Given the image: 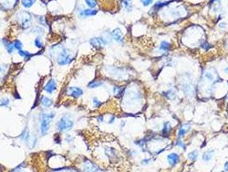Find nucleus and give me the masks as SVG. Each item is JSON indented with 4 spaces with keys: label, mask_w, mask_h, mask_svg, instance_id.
<instances>
[{
    "label": "nucleus",
    "mask_w": 228,
    "mask_h": 172,
    "mask_svg": "<svg viewBox=\"0 0 228 172\" xmlns=\"http://www.w3.org/2000/svg\"><path fill=\"white\" fill-rule=\"evenodd\" d=\"M55 117L54 112H49V113H44L42 114L41 123H40V131L43 135L47 134L50 129V125L52 119Z\"/></svg>",
    "instance_id": "1"
},
{
    "label": "nucleus",
    "mask_w": 228,
    "mask_h": 172,
    "mask_svg": "<svg viewBox=\"0 0 228 172\" xmlns=\"http://www.w3.org/2000/svg\"><path fill=\"white\" fill-rule=\"evenodd\" d=\"M73 125H74V122L70 115H65L63 117H61V119L58 121L57 124V128L60 132H65V131L70 130L73 127Z\"/></svg>",
    "instance_id": "2"
},
{
    "label": "nucleus",
    "mask_w": 228,
    "mask_h": 172,
    "mask_svg": "<svg viewBox=\"0 0 228 172\" xmlns=\"http://www.w3.org/2000/svg\"><path fill=\"white\" fill-rule=\"evenodd\" d=\"M70 60H71V56L70 54V52L63 47L57 56L58 64L59 65H65L69 64Z\"/></svg>",
    "instance_id": "3"
},
{
    "label": "nucleus",
    "mask_w": 228,
    "mask_h": 172,
    "mask_svg": "<svg viewBox=\"0 0 228 172\" xmlns=\"http://www.w3.org/2000/svg\"><path fill=\"white\" fill-rule=\"evenodd\" d=\"M89 42H90V44H91L93 47H96V48H100V47L106 46L107 43H108L107 39H105V38L103 37L92 38V39L89 41Z\"/></svg>",
    "instance_id": "4"
},
{
    "label": "nucleus",
    "mask_w": 228,
    "mask_h": 172,
    "mask_svg": "<svg viewBox=\"0 0 228 172\" xmlns=\"http://www.w3.org/2000/svg\"><path fill=\"white\" fill-rule=\"evenodd\" d=\"M20 16H21V18H20L21 25L24 28H28L31 25L30 24H31V20H32L30 14L28 12H23L20 14Z\"/></svg>",
    "instance_id": "5"
},
{
    "label": "nucleus",
    "mask_w": 228,
    "mask_h": 172,
    "mask_svg": "<svg viewBox=\"0 0 228 172\" xmlns=\"http://www.w3.org/2000/svg\"><path fill=\"white\" fill-rule=\"evenodd\" d=\"M191 128V126L189 125V124H187V123L182 124L179 126L178 131H177V139H183L190 132Z\"/></svg>",
    "instance_id": "6"
},
{
    "label": "nucleus",
    "mask_w": 228,
    "mask_h": 172,
    "mask_svg": "<svg viewBox=\"0 0 228 172\" xmlns=\"http://www.w3.org/2000/svg\"><path fill=\"white\" fill-rule=\"evenodd\" d=\"M67 94L69 96H71L74 98H77L82 96L83 94V90L79 87H69L67 89Z\"/></svg>",
    "instance_id": "7"
},
{
    "label": "nucleus",
    "mask_w": 228,
    "mask_h": 172,
    "mask_svg": "<svg viewBox=\"0 0 228 172\" xmlns=\"http://www.w3.org/2000/svg\"><path fill=\"white\" fill-rule=\"evenodd\" d=\"M167 158L168 163H169V164L171 166L177 165V163H179V161H180V157H179V155L177 152H172V153L168 154Z\"/></svg>",
    "instance_id": "8"
},
{
    "label": "nucleus",
    "mask_w": 228,
    "mask_h": 172,
    "mask_svg": "<svg viewBox=\"0 0 228 172\" xmlns=\"http://www.w3.org/2000/svg\"><path fill=\"white\" fill-rule=\"evenodd\" d=\"M112 36L114 41H116L118 43H123L124 42V35L120 28H115L112 32Z\"/></svg>",
    "instance_id": "9"
},
{
    "label": "nucleus",
    "mask_w": 228,
    "mask_h": 172,
    "mask_svg": "<svg viewBox=\"0 0 228 172\" xmlns=\"http://www.w3.org/2000/svg\"><path fill=\"white\" fill-rule=\"evenodd\" d=\"M56 89L57 84L54 79H50L47 83V84L45 85V90L49 94L52 93L54 90H56Z\"/></svg>",
    "instance_id": "10"
},
{
    "label": "nucleus",
    "mask_w": 228,
    "mask_h": 172,
    "mask_svg": "<svg viewBox=\"0 0 228 172\" xmlns=\"http://www.w3.org/2000/svg\"><path fill=\"white\" fill-rule=\"evenodd\" d=\"M172 48V44L170 42H167V41H162V42L160 43V46H159V51L160 53H168V52L171 50Z\"/></svg>",
    "instance_id": "11"
},
{
    "label": "nucleus",
    "mask_w": 228,
    "mask_h": 172,
    "mask_svg": "<svg viewBox=\"0 0 228 172\" xmlns=\"http://www.w3.org/2000/svg\"><path fill=\"white\" fill-rule=\"evenodd\" d=\"M214 152H215V151H214V149H209V150H207L206 152H203L202 156V161H204V162H209L210 160L213 158V157H214Z\"/></svg>",
    "instance_id": "12"
},
{
    "label": "nucleus",
    "mask_w": 228,
    "mask_h": 172,
    "mask_svg": "<svg viewBox=\"0 0 228 172\" xmlns=\"http://www.w3.org/2000/svg\"><path fill=\"white\" fill-rule=\"evenodd\" d=\"M83 168L84 172H97L99 170V169L90 161H86Z\"/></svg>",
    "instance_id": "13"
},
{
    "label": "nucleus",
    "mask_w": 228,
    "mask_h": 172,
    "mask_svg": "<svg viewBox=\"0 0 228 172\" xmlns=\"http://www.w3.org/2000/svg\"><path fill=\"white\" fill-rule=\"evenodd\" d=\"M172 129H173V127H172V123L170 121H166V122H164L161 133L164 136H167V135H169L171 134Z\"/></svg>",
    "instance_id": "14"
},
{
    "label": "nucleus",
    "mask_w": 228,
    "mask_h": 172,
    "mask_svg": "<svg viewBox=\"0 0 228 172\" xmlns=\"http://www.w3.org/2000/svg\"><path fill=\"white\" fill-rule=\"evenodd\" d=\"M97 14V10L92 9H86L82 10L80 12V16L82 17H88V16H95Z\"/></svg>",
    "instance_id": "15"
},
{
    "label": "nucleus",
    "mask_w": 228,
    "mask_h": 172,
    "mask_svg": "<svg viewBox=\"0 0 228 172\" xmlns=\"http://www.w3.org/2000/svg\"><path fill=\"white\" fill-rule=\"evenodd\" d=\"M125 90V87H121V86H114L113 87V93L117 97H120L124 95V92Z\"/></svg>",
    "instance_id": "16"
},
{
    "label": "nucleus",
    "mask_w": 228,
    "mask_h": 172,
    "mask_svg": "<svg viewBox=\"0 0 228 172\" xmlns=\"http://www.w3.org/2000/svg\"><path fill=\"white\" fill-rule=\"evenodd\" d=\"M122 5L127 11H131L133 9L132 0H122Z\"/></svg>",
    "instance_id": "17"
},
{
    "label": "nucleus",
    "mask_w": 228,
    "mask_h": 172,
    "mask_svg": "<svg viewBox=\"0 0 228 172\" xmlns=\"http://www.w3.org/2000/svg\"><path fill=\"white\" fill-rule=\"evenodd\" d=\"M16 0H0V4L4 5L6 9L8 8H12L15 5Z\"/></svg>",
    "instance_id": "18"
},
{
    "label": "nucleus",
    "mask_w": 228,
    "mask_h": 172,
    "mask_svg": "<svg viewBox=\"0 0 228 172\" xmlns=\"http://www.w3.org/2000/svg\"><path fill=\"white\" fill-rule=\"evenodd\" d=\"M102 81H100V80H93L92 82H90L89 84H88V87L91 89H94V88H98V87H100L103 85Z\"/></svg>",
    "instance_id": "19"
},
{
    "label": "nucleus",
    "mask_w": 228,
    "mask_h": 172,
    "mask_svg": "<svg viewBox=\"0 0 228 172\" xmlns=\"http://www.w3.org/2000/svg\"><path fill=\"white\" fill-rule=\"evenodd\" d=\"M198 151L197 150H193V151H191V152H189L188 153V159H190L191 161H195L197 158H198Z\"/></svg>",
    "instance_id": "20"
},
{
    "label": "nucleus",
    "mask_w": 228,
    "mask_h": 172,
    "mask_svg": "<svg viewBox=\"0 0 228 172\" xmlns=\"http://www.w3.org/2000/svg\"><path fill=\"white\" fill-rule=\"evenodd\" d=\"M4 44H5V48H6V50L8 51L9 53H11L12 52L14 51L15 47L14 45H13V43L9 42V41H7V40H4Z\"/></svg>",
    "instance_id": "21"
},
{
    "label": "nucleus",
    "mask_w": 228,
    "mask_h": 172,
    "mask_svg": "<svg viewBox=\"0 0 228 172\" xmlns=\"http://www.w3.org/2000/svg\"><path fill=\"white\" fill-rule=\"evenodd\" d=\"M167 5V2H163V1H159L157 2L155 5L153 6V8L151 9V10H154V11H158L160 9H161L162 7H164L165 5Z\"/></svg>",
    "instance_id": "22"
},
{
    "label": "nucleus",
    "mask_w": 228,
    "mask_h": 172,
    "mask_svg": "<svg viewBox=\"0 0 228 172\" xmlns=\"http://www.w3.org/2000/svg\"><path fill=\"white\" fill-rule=\"evenodd\" d=\"M41 104L44 107L49 108L52 104V101H51V99L47 97H42Z\"/></svg>",
    "instance_id": "23"
},
{
    "label": "nucleus",
    "mask_w": 228,
    "mask_h": 172,
    "mask_svg": "<svg viewBox=\"0 0 228 172\" xmlns=\"http://www.w3.org/2000/svg\"><path fill=\"white\" fill-rule=\"evenodd\" d=\"M176 97H177V94L173 90H170L166 92V97L168 98L169 100H173L176 98Z\"/></svg>",
    "instance_id": "24"
},
{
    "label": "nucleus",
    "mask_w": 228,
    "mask_h": 172,
    "mask_svg": "<svg viewBox=\"0 0 228 172\" xmlns=\"http://www.w3.org/2000/svg\"><path fill=\"white\" fill-rule=\"evenodd\" d=\"M35 3V0H22V5L24 8H30Z\"/></svg>",
    "instance_id": "25"
},
{
    "label": "nucleus",
    "mask_w": 228,
    "mask_h": 172,
    "mask_svg": "<svg viewBox=\"0 0 228 172\" xmlns=\"http://www.w3.org/2000/svg\"><path fill=\"white\" fill-rule=\"evenodd\" d=\"M21 139L25 140V141H27V142L29 141V132H28V128H26V129L23 132V134L21 135Z\"/></svg>",
    "instance_id": "26"
},
{
    "label": "nucleus",
    "mask_w": 228,
    "mask_h": 172,
    "mask_svg": "<svg viewBox=\"0 0 228 172\" xmlns=\"http://www.w3.org/2000/svg\"><path fill=\"white\" fill-rule=\"evenodd\" d=\"M85 2L89 8H95L97 5V0H85Z\"/></svg>",
    "instance_id": "27"
},
{
    "label": "nucleus",
    "mask_w": 228,
    "mask_h": 172,
    "mask_svg": "<svg viewBox=\"0 0 228 172\" xmlns=\"http://www.w3.org/2000/svg\"><path fill=\"white\" fill-rule=\"evenodd\" d=\"M34 45L38 47V48H41L43 47V42H42L41 39L40 37H37L34 39Z\"/></svg>",
    "instance_id": "28"
},
{
    "label": "nucleus",
    "mask_w": 228,
    "mask_h": 172,
    "mask_svg": "<svg viewBox=\"0 0 228 172\" xmlns=\"http://www.w3.org/2000/svg\"><path fill=\"white\" fill-rule=\"evenodd\" d=\"M9 104V100L8 98H3L0 100V107H7Z\"/></svg>",
    "instance_id": "29"
},
{
    "label": "nucleus",
    "mask_w": 228,
    "mask_h": 172,
    "mask_svg": "<svg viewBox=\"0 0 228 172\" xmlns=\"http://www.w3.org/2000/svg\"><path fill=\"white\" fill-rule=\"evenodd\" d=\"M18 54L20 56H22V57H24V58H29L30 56L32 55V54H31V53H29L28 52L23 51V49H22V50H19Z\"/></svg>",
    "instance_id": "30"
},
{
    "label": "nucleus",
    "mask_w": 228,
    "mask_h": 172,
    "mask_svg": "<svg viewBox=\"0 0 228 172\" xmlns=\"http://www.w3.org/2000/svg\"><path fill=\"white\" fill-rule=\"evenodd\" d=\"M176 145L180 147V148L185 150V144L184 143V141L182 140V139H177L176 140Z\"/></svg>",
    "instance_id": "31"
},
{
    "label": "nucleus",
    "mask_w": 228,
    "mask_h": 172,
    "mask_svg": "<svg viewBox=\"0 0 228 172\" xmlns=\"http://www.w3.org/2000/svg\"><path fill=\"white\" fill-rule=\"evenodd\" d=\"M13 45H14L15 48L17 49L18 51L23 49V44H22V42H20V41H15L14 43H13Z\"/></svg>",
    "instance_id": "32"
},
{
    "label": "nucleus",
    "mask_w": 228,
    "mask_h": 172,
    "mask_svg": "<svg viewBox=\"0 0 228 172\" xmlns=\"http://www.w3.org/2000/svg\"><path fill=\"white\" fill-rule=\"evenodd\" d=\"M140 1L144 7H148L154 2V0H140Z\"/></svg>",
    "instance_id": "33"
},
{
    "label": "nucleus",
    "mask_w": 228,
    "mask_h": 172,
    "mask_svg": "<svg viewBox=\"0 0 228 172\" xmlns=\"http://www.w3.org/2000/svg\"><path fill=\"white\" fill-rule=\"evenodd\" d=\"M93 106H94V107H96V108L100 107V105L102 104V103H101V102H100V101L99 99H97V98H93Z\"/></svg>",
    "instance_id": "34"
},
{
    "label": "nucleus",
    "mask_w": 228,
    "mask_h": 172,
    "mask_svg": "<svg viewBox=\"0 0 228 172\" xmlns=\"http://www.w3.org/2000/svg\"><path fill=\"white\" fill-rule=\"evenodd\" d=\"M209 42H203L201 43V47L202 48V49H204V50H208L209 48Z\"/></svg>",
    "instance_id": "35"
},
{
    "label": "nucleus",
    "mask_w": 228,
    "mask_h": 172,
    "mask_svg": "<svg viewBox=\"0 0 228 172\" xmlns=\"http://www.w3.org/2000/svg\"><path fill=\"white\" fill-rule=\"evenodd\" d=\"M150 163H151V158H144L142 160V164L143 165H148Z\"/></svg>",
    "instance_id": "36"
},
{
    "label": "nucleus",
    "mask_w": 228,
    "mask_h": 172,
    "mask_svg": "<svg viewBox=\"0 0 228 172\" xmlns=\"http://www.w3.org/2000/svg\"><path fill=\"white\" fill-rule=\"evenodd\" d=\"M114 121H115V117L112 116L111 118H110V120H109V121H108V123H109V124H112V123L114 122Z\"/></svg>",
    "instance_id": "37"
},
{
    "label": "nucleus",
    "mask_w": 228,
    "mask_h": 172,
    "mask_svg": "<svg viewBox=\"0 0 228 172\" xmlns=\"http://www.w3.org/2000/svg\"><path fill=\"white\" fill-rule=\"evenodd\" d=\"M224 168H225V170H226V171H228V161L226 162L225 165H224Z\"/></svg>",
    "instance_id": "38"
},
{
    "label": "nucleus",
    "mask_w": 228,
    "mask_h": 172,
    "mask_svg": "<svg viewBox=\"0 0 228 172\" xmlns=\"http://www.w3.org/2000/svg\"><path fill=\"white\" fill-rule=\"evenodd\" d=\"M224 71H225L226 73H228V66H226V67L224 69Z\"/></svg>",
    "instance_id": "39"
},
{
    "label": "nucleus",
    "mask_w": 228,
    "mask_h": 172,
    "mask_svg": "<svg viewBox=\"0 0 228 172\" xmlns=\"http://www.w3.org/2000/svg\"><path fill=\"white\" fill-rule=\"evenodd\" d=\"M98 120H99V121H100V122H101V121H103V116L99 117V119H98Z\"/></svg>",
    "instance_id": "40"
},
{
    "label": "nucleus",
    "mask_w": 228,
    "mask_h": 172,
    "mask_svg": "<svg viewBox=\"0 0 228 172\" xmlns=\"http://www.w3.org/2000/svg\"><path fill=\"white\" fill-rule=\"evenodd\" d=\"M2 71H3V69H2V68H1V67H0V73H1V72H2Z\"/></svg>",
    "instance_id": "41"
},
{
    "label": "nucleus",
    "mask_w": 228,
    "mask_h": 172,
    "mask_svg": "<svg viewBox=\"0 0 228 172\" xmlns=\"http://www.w3.org/2000/svg\"><path fill=\"white\" fill-rule=\"evenodd\" d=\"M226 102H227V105H228V96H227V97H226Z\"/></svg>",
    "instance_id": "42"
},
{
    "label": "nucleus",
    "mask_w": 228,
    "mask_h": 172,
    "mask_svg": "<svg viewBox=\"0 0 228 172\" xmlns=\"http://www.w3.org/2000/svg\"><path fill=\"white\" fill-rule=\"evenodd\" d=\"M220 172H226V170H223V171H220Z\"/></svg>",
    "instance_id": "43"
}]
</instances>
